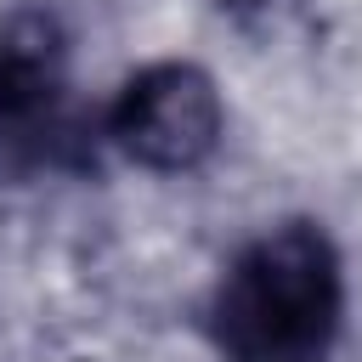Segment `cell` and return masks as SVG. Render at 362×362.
<instances>
[{
    "label": "cell",
    "mask_w": 362,
    "mask_h": 362,
    "mask_svg": "<svg viewBox=\"0 0 362 362\" xmlns=\"http://www.w3.org/2000/svg\"><path fill=\"white\" fill-rule=\"evenodd\" d=\"M345 311L339 255L322 226L260 232L215 288V345L226 362H328Z\"/></svg>",
    "instance_id": "cell-1"
},
{
    "label": "cell",
    "mask_w": 362,
    "mask_h": 362,
    "mask_svg": "<svg viewBox=\"0 0 362 362\" xmlns=\"http://www.w3.org/2000/svg\"><path fill=\"white\" fill-rule=\"evenodd\" d=\"M107 136L147 170H198L221 141V90L192 62H153L113 96Z\"/></svg>",
    "instance_id": "cell-2"
},
{
    "label": "cell",
    "mask_w": 362,
    "mask_h": 362,
    "mask_svg": "<svg viewBox=\"0 0 362 362\" xmlns=\"http://www.w3.org/2000/svg\"><path fill=\"white\" fill-rule=\"evenodd\" d=\"M68 141V40L51 11L0 23V158L34 164Z\"/></svg>",
    "instance_id": "cell-3"
},
{
    "label": "cell",
    "mask_w": 362,
    "mask_h": 362,
    "mask_svg": "<svg viewBox=\"0 0 362 362\" xmlns=\"http://www.w3.org/2000/svg\"><path fill=\"white\" fill-rule=\"evenodd\" d=\"M226 6H266V0H226Z\"/></svg>",
    "instance_id": "cell-4"
}]
</instances>
